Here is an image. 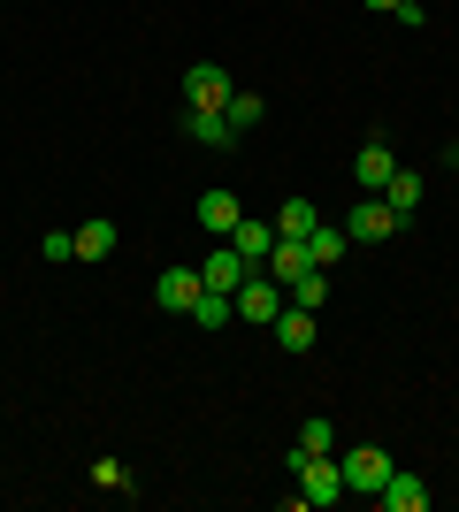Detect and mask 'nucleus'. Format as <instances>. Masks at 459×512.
Here are the masks:
<instances>
[{
    "instance_id": "obj_24",
    "label": "nucleus",
    "mask_w": 459,
    "mask_h": 512,
    "mask_svg": "<svg viewBox=\"0 0 459 512\" xmlns=\"http://www.w3.org/2000/svg\"><path fill=\"white\" fill-rule=\"evenodd\" d=\"M46 268H69V260H77V230H46Z\"/></svg>"
},
{
    "instance_id": "obj_3",
    "label": "nucleus",
    "mask_w": 459,
    "mask_h": 512,
    "mask_svg": "<svg viewBox=\"0 0 459 512\" xmlns=\"http://www.w3.org/2000/svg\"><path fill=\"white\" fill-rule=\"evenodd\" d=\"M337 467H345V490L375 497L383 482H391V451H375V444H352V451H337Z\"/></svg>"
},
{
    "instance_id": "obj_7",
    "label": "nucleus",
    "mask_w": 459,
    "mask_h": 512,
    "mask_svg": "<svg viewBox=\"0 0 459 512\" xmlns=\"http://www.w3.org/2000/svg\"><path fill=\"white\" fill-rule=\"evenodd\" d=\"M192 222H199V230H207V237H230V230H238V222H245V199H238V192H222V184H215V192H199Z\"/></svg>"
},
{
    "instance_id": "obj_26",
    "label": "nucleus",
    "mask_w": 459,
    "mask_h": 512,
    "mask_svg": "<svg viewBox=\"0 0 459 512\" xmlns=\"http://www.w3.org/2000/svg\"><path fill=\"white\" fill-rule=\"evenodd\" d=\"M360 8H375V16H391V8H398V0H360Z\"/></svg>"
},
{
    "instance_id": "obj_17",
    "label": "nucleus",
    "mask_w": 459,
    "mask_h": 512,
    "mask_svg": "<svg viewBox=\"0 0 459 512\" xmlns=\"http://www.w3.org/2000/svg\"><path fill=\"white\" fill-rule=\"evenodd\" d=\"M306 268H314V253H306V245H291V237H276V253H268V276L291 291V276H306Z\"/></svg>"
},
{
    "instance_id": "obj_19",
    "label": "nucleus",
    "mask_w": 459,
    "mask_h": 512,
    "mask_svg": "<svg viewBox=\"0 0 459 512\" xmlns=\"http://www.w3.org/2000/svg\"><path fill=\"white\" fill-rule=\"evenodd\" d=\"M192 321H199V329H230V321H238V299H230V291H199Z\"/></svg>"
},
{
    "instance_id": "obj_4",
    "label": "nucleus",
    "mask_w": 459,
    "mask_h": 512,
    "mask_svg": "<svg viewBox=\"0 0 459 512\" xmlns=\"http://www.w3.org/2000/svg\"><path fill=\"white\" fill-rule=\"evenodd\" d=\"M391 230H398V214L383 207V199H375V192H352V214H345V237H352V245H383Z\"/></svg>"
},
{
    "instance_id": "obj_9",
    "label": "nucleus",
    "mask_w": 459,
    "mask_h": 512,
    "mask_svg": "<svg viewBox=\"0 0 459 512\" xmlns=\"http://www.w3.org/2000/svg\"><path fill=\"white\" fill-rule=\"evenodd\" d=\"M199 291H207V283H199V268H176V260L161 268V283H153V299L169 306V314H192V306H199Z\"/></svg>"
},
{
    "instance_id": "obj_15",
    "label": "nucleus",
    "mask_w": 459,
    "mask_h": 512,
    "mask_svg": "<svg viewBox=\"0 0 459 512\" xmlns=\"http://www.w3.org/2000/svg\"><path fill=\"white\" fill-rule=\"evenodd\" d=\"M329 451H337V421L314 413V421L299 428V444H291V467H299V459H329Z\"/></svg>"
},
{
    "instance_id": "obj_23",
    "label": "nucleus",
    "mask_w": 459,
    "mask_h": 512,
    "mask_svg": "<svg viewBox=\"0 0 459 512\" xmlns=\"http://www.w3.org/2000/svg\"><path fill=\"white\" fill-rule=\"evenodd\" d=\"M92 490H115V497H131V467H123V459H92Z\"/></svg>"
},
{
    "instance_id": "obj_22",
    "label": "nucleus",
    "mask_w": 459,
    "mask_h": 512,
    "mask_svg": "<svg viewBox=\"0 0 459 512\" xmlns=\"http://www.w3.org/2000/svg\"><path fill=\"white\" fill-rule=\"evenodd\" d=\"M222 115H230V130L245 138V130H253V123L268 115V100H261V92H230V107H222Z\"/></svg>"
},
{
    "instance_id": "obj_6",
    "label": "nucleus",
    "mask_w": 459,
    "mask_h": 512,
    "mask_svg": "<svg viewBox=\"0 0 459 512\" xmlns=\"http://www.w3.org/2000/svg\"><path fill=\"white\" fill-rule=\"evenodd\" d=\"M391 169H398L391 138H368V146L352 153V192H383V184H391Z\"/></svg>"
},
{
    "instance_id": "obj_20",
    "label": "nucleus",
    "mask_w": 459,
    "mask_h": 512,
    "mask_svg": "<svg viewBox=\"0 0 459 512\" xmlns=\"http://www.w3.org/2000/svg\"><path fill=\"white\" fill-rule=\"evenodd\" d=\"M184 123H192V138H199V146H238V130H230V115H207V107H192Z\"/></svg>"
},
{
    "instance_id": "obj_1",
    "label": "nucleus",
    "mask_w": 459,
    "mask_h": 512,
    "mask_svg": "<svg viewBox=\"0 0 459 512\" xmlns=\"http://www.w3.org/2000/svg\"><path fill=\"white\" fill-rule=\"evenodd\" d=\"M291 482H299V505H337V497H345V467H337V451H329V459H299Z\"/></svg>"
},
{
    "instance_id": "obj_16",
    "label": "nucleus",
    "mask_w": 459,
    "mask_h": 512,
    "mask_svg": "<svg viewBox=\"0 0 459 512\" xmlns=\"http://www.w3.org/2000/svg\"><path fill=\"white\" fill-rule=\"evenodd\" d=\"M306 253H314V268H337V260L352 253V237H345V222H322V230L306 237Z\"/></svg>"
},
{
    "instance_id": "obj_21",
    "label": "nucleus",
    "mask_w": 459,
    "mask_h": 512,
    "mask_svg": "<svg viewBox=\"0 0 459 512\" xmlns=\"http://www.w3.org/2000/svg\"><path fill=\"white\" fill-rule=\"evenodd\" d=\"M291 306H306V314H314V306L329 299V268H306V276H291V291H284Z\"/></svg>"
},
{
    "instance_id": "obj_18",
    "label": "nucleus",
    "mask_w": 459,
    "mask_h": 512,
    "mask_svg": "<svg viewBox=\"0 0 459 512\" xmlns=\"http://www.w3.org/2000/svg\"><path fill=\"white\" fill-rule=\"evenodd\" d=\"M115 245H123V237H115V222H108V214H100V222H85V230H77V260H108Z\"/></svg>"
},
{
    "instance_id": "obj_14",
    "label": "nucleus",
    "mask_w": 459,
    "mask_h": 512,
    "mask_svg": "<svg viewBox=\"0 0 459 512\" xmlns=\"http://www.w3.org/2000/svg\"><path fill=\"white\" fill-rule=\"evenodd\" d=\"M375 199H383L398 222H414V207H421V176H414V169H391V184H383Z\"/></svg>"
},
{
    "instance_id": "obj_2",
    "label": "nucleus",
    "mask_w": 459,
    "mask_h": 512,
    "mask_svg": "<svg viewBox=\"0 0 459 512\" xmlns=\"http://www.w3.org/2000/svg\"><path fill=\"white\" fill-rule=\"evenodd\" d=\"M284 314V283L268 276V268H253V276L238 283V321H253V329H268V321Z\"/></svg>"
},
{
    "instance_id": "obj_5",
    "label": "nucleus",
    "mask_w": 459,
    "mask_h": 512,
    "mask_svg": "<svg viewBox=\"0 0 459 512\" xmlns=\"http://www.w3.org/2000/svg\"><path fill=\"white\" fill-rule=\"evenodd\" d=\"M184 107L222 115V107H230V69H222V62H192V69H184Z\"/></svg>"
},
{
    "instance_id": "obj_10",
    "label": "nucleus",
    "mask_w": 459,
    "mask_h": 512,
    "mask_svg": "<svg viewBox=\"0 0 459 512\" xmlns=\"http://www.w3.org/2000/svg\"><path fill=\"white\" fill-rule=\"evenodd\" d=\"M268 337H276L291 360H299V352H314V337H322V329H314V314H306V306H284V314L268 321Z\"/></svg>"
},
{
    "instance_id": "obj_12",
    "label": "nucleus",
    "mask_w": 459,
    "mask_h": 512,
    "mask_svg": "<svg viewBox=\"0 0 459 512\" xmlns=\"http://www.w3.org/2000/svg\"><path fill=\"white\" fill-rule=\"evenodd\" d=\"M322 230V207H314V199H284V207H276V237H291V245H306V237Z\"/></svg>"
},
{
    "instance_id": "obj_8",
    "label": "nucleus",
    "mask_w": 459,
    "mask_h": 512,
    "mask_svg": "<svg viewBox=\"0 0 459 512\" xmlns=\"http://www.w3.org/2000/svg\"><path fill=\"white\" fill-rule=\"evenodd\" d=\"M245 276H253V268L238 260V245H230V237H222L215 253L199 260V283H207V291H230V299H238V283H245Z\"/></svg>"
},
{
    "instance_id": "obj_11",
    "label": "nucleus",
    "mask_w": 459,
    "mask_h": 512,
    "mask_svg": "<svg viewBox=\"0 0 459 512\" xmlns=\"http://www.w3.org/2000/svg\"><path fill=\"white\" fill-rule=\"evenodd\" d=\"M230 245H238L245 268H268V253H276V222H253V214H245L238 230H230Z\"/></svg>"
},
{
    "instance_id": "obj_13",
    "label": "nucleus",
    "mask_w": 459,
    "mask_h": 512,
    "mask_svg": "<svg viewBox=\"0 0 459 512\" xmlns=\"http://www.w3.org/2000/svg\"><path fill=\"white\" fill-rule=\"evenodd\" d=\"M375 505H383V512H421V505H429V490H421V474H398L391 467V482L375 490Z\"/></svg>"
},
{
    "instance_id": "obj_25",
    "label": "nucleus",
    "mask_w": 459,
    "mask_h": 512,
    "mask_svg": "<svg viewBox=\"0 0 459 512\" xmlns=\"http://www.w3.org/2000/svg\"><path fill=\"white\" fill-rule=\"evenodd\" d=\"M391 16H398V23H406V31H429V8H421V0H398Z\"/></svg>"
},
{
    "instance_id": "obj_27",
    "label": "nucleus",
    "mask_w": 459,
    "mask_h": 512,
    "mask_svg": "<svg viewBox=\"0 0 459 512\" xmlns=\"http://www.w3.org/2000/svg\"><path fill=\"white\" fill-rule=\"evenodd\" d=\"M452 169H459V146H452Z\"/></svg>"
}]
</instances>
